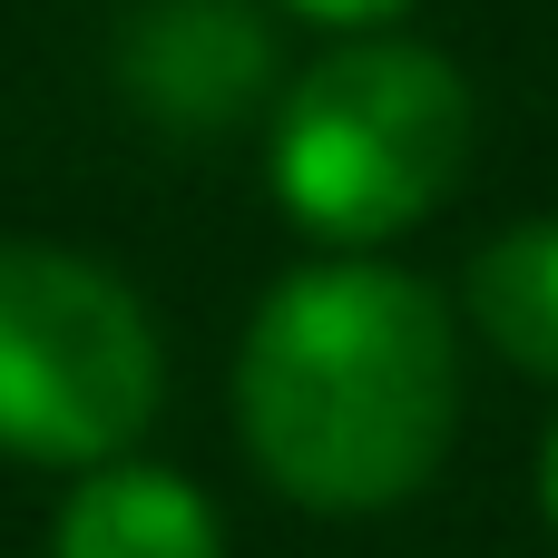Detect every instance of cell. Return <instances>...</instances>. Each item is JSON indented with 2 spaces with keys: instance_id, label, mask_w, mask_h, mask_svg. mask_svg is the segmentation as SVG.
Returning a JSON list of instances; mask_svg holds the SVG:
<instances>
[{
  "instance_id": "6da1fadb",
  "label": "cell",
  "mask_w": 558,
  "mask_h": 558,
  "mask_svg": "<svg viewBox=\"0 0 558 558\" xmlns=\"http://www.w3.org/2000/svg\"><path fill=\"white\" fill-rule=\"evenodd\" d=\"M461 314L392 255H304L235 343V451L284 510L383 520L461 441Z\"/></svg>"
},
{
  "instance_id": "7a4b0ae2",
  "label": "cell",
  "mask_w": 558,
  "mask_h": 558,
  "mask_svg": "<svg viewBox=\"0 0 558 558\" xmlns=\"http://www.w3.org/2000/svg\"><path fill=\"white\" fill-rule=\"evenodd\" d=\"M481 147V98L412 29L324 39L265 108V186L314 255H383L451 206Z\"/></svg>"
},
{
  "instance_id": "3957f363",
  "label": "cell",
  "mask_w": 558,
  "mask_h": 558,
  "mask_svg": "<svg viewBox=\"0 0 558 558\" xmlns=\"http://www.w3.org/2000/svg\"><path fill=\"white\" fill-rule=\"evenodd\" d=\"M167 343L147 294L49 235H0V461L98 471L147 441Z\"/></svg>"
},
{
  "instance_id": "277c9868",
  "label": "cell",
  "mask_w": 558,
  "mask_h": 558,
  "mask_svg": "<svg viewBox=\"0 0 558 558\" xmlns=\"http://www.w3.org/2000/svg\"><path fill=\"white\" fill-rule=\"evenodd\" d=\"M108 78H118L128 118L157 137H186V147L235 137L284 88L275 10L265 0H128V20L108 39Z\"/></svg>"
},
{
  "instance_id": "5b68a950",
  "label": "cell",
  "mask_w": 558,
  "mask_h": 558,
  "mask_svg": "<svg viewBox=\"0 0 558 558\" xmlns=\"http://www.w3.org/2000/svg\"><path fill=\"white\" fill-rule=\"evenodd\" d=\"M49 558H226V510L186 471L118 451L98 471H69L49 510Z\"/></svg>"
},
{
  "instance_id": "8992f818",
  "label": "cell",
  "mask_w": 558,
  "mask_h": 558,
  "mask_svg": "<svg viewBox=\"0 0 558 558\" xmlns=\"http://www.w3.org/2000/svg\"><path fill=\"white\" fill-rule=\"evenodd\" d=\"M461 333H481L510 373L549 383L558 392V216H520L500 226L471 275H461Z\"/></svg>"
},
{
  "instance_id": "52a82bcc",
  "label": "cell",
  "mask_w": 558,
  "mask_h": 558,
  "mask_svg": "<svg viewBox=\"0 0 558 558\" xmlns=\"http://www.w3.org/2000/svg\"><path fill=\"white\" fill-rule=\"evenodd\" d=\"M265 10H284V20H304V29H324V39H363V29H402L422 0H265Z\"/></svg>"
},
{
  "instance_id": "ba28073f",
  "label": "cell",
  "mask_w": 558,
  "mask_h": 558,
  "mask_svg": "<svg viewBox=\"0 0 558 558\" xmlns=\"http://www.w3.org/2000/svg\"><path fill=\"white\" fill-rule=\"evenodd\" d=\"M530 490H539V520L558 530V422L539 432V461H530Z\"/></svg>"
}]
</instances>
